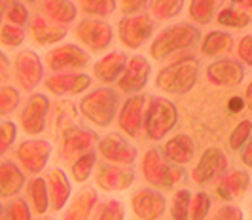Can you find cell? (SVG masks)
Segmentation results:
<instances>
[{
	"instance_id": "6da1fadb",
	"label": "cell",
	"mask_w": 252,
	"mask_h": 220,
	"mask_svg": "<svg viewBox=\"0 0 252 220\" xmlns=\"http://www.w3.org/2000/svg\"><path fill=\"white\" fill-rule=\"evenodd\" d=\"M199 78V61L195 55H184L163 66L156 76V88L167 95H186Z\"/></svg>"
},
{
	"instance_id": "7a4b0ae2",
	"label": "cell",
	"mask_w": 252,
	"mask_h": 220,
	"mask_svg": "<svg viewBox=\"0 0 252 220\" xmlns=\"http://www.w3.org/2000/svg\"><path fill=\"white\" fill-rule=\"evenodd\" d=\"M122 97L114 88H97L84 95L78 103L80 114L97 127H108L120 114Z\"/></svg>"
},
{
	"instance_id": "3957f363",
	"label": "cell",
	"mask_w": 252,
	"mask_h": 220,
	"mask_svg": "<svg viewBox=\"0 0 252 220\" xmlns=\"http://www.w3.org/2000/svg\"><path fill=\"white\" fill-rule=\"evenodd\" d=\"M142 179L154 188L159 190H171L182 181H186L184 165H177L169 161L159 148H148L142 156L140 163Z\"/></svg>"
},
{
	"instance_id": "277c9868",
	"label": "cell",
	"mask_w": 252,
	"mask_h": 220,
	"mask_svg": "<svg viewBox=\"0 0 252 220\" xmlns=\"http://www.w3.org/2000/svg\"><path fill=\"white\" fill-rule=\"evenodd\" d=\"M201 40V31L189 23H177L163 29L150 46V55L156 61H165L175 53L186 52Z\"/></svg>"
},
{
	"instance_id": "5b68a950",
	"label": "cell",
	"mask_w": 252,
	"mask_h": 220,
	"mask_svg": "<svg viewBox=\"0 0 252 220\" xmlns=\"http://www.w3.org/2000/svg\"><path fill=\"white\" fill-rule=\"evenodd\" d=\"M178 124V108L173 101L167 97L152 95L146 103L144 112V126L142 129L146 133V139L152 143H159L167 137V133L175 129Z\"/></svg>"
},
{
	"instance_id": "8992f818",
	"label": "cell",
	"mask_w": 252,
	"mask_h": 220,
	"mask_svg": "<svg viewBox=\"0 0 252 220\" xmlns=\"http://www.w3.org/2000/svg\"><path fill=\"white\" fill-rule=\"evenodd\" d=\"M227 167L229 159L226 152L218 146H209L203 150L195 167L191 169V181L197 186H209L213 182L216 184L227 173Z\"/></svg>"
},
{
	"instance_id": "52a82bcc",
	"label": "cell",
	"mask_w": 252,
	"mask_h": 220,
	"mask_svg": "<svg viewBox=\"0 0 252 220\" xmlns=\"http://www.w3.org/2000/svg\"><path fill=\"white\" fill-rule=\"evenodd\" d=\"M99 135L95 131L88 129V127H80L72 124L70 127L61 131L59 137V161H74L78 156H82L84 152H88L91 148H95V144L99 143Z\"/></svg>"
},
{
	"instance_id": "ba28073f",
	"label": "cell",
	"mask_w": 252,
	"mask_h": 220,
	"mask_svg": "<svg viewBox=\"0 0 252 220\" xmlns=\"http://www.w3.org/2000/svg\"><path fill=\"white\" fill-rule=\"evenodd\" d=\"M74 34L82 46H86L89 52H104L114 42V29L110 23L102 21L101 17H86L74 29Z\"/></svg>"
},
{
	"instance_id": "9c48e42d",
	"label": "cell",
	"mask_w": 252,
	"mask_h": 220,
	"mask_svg": "<svg viewBox=\"0 0 252 220\" xmlns=\"http://www.w3.org/2000/svg\"><path fill=\"white\" fill-rule=\"evenodd\" d=\"M156 31V23L148 13H135L126 15L118 23V34L120 42L129 50H139L152 38Z\"/></svg>"
},
{
	"instance_id": "30bf717a",
	"label": "cell",
	"mask_w": 252,
	"mask_h": 220,
	"mask_svg": "<svg viewBox=\"0 0 252 220\" xmlns=\"http://www.w3.org/2000/svg\"><path fill=\"white\" fill-rule=\"evenodd\" d=\"M51 110V101L44 93H32L27 99L25 106L19 114V124L27 135L36 137L46 131L48 126V114Z\"/></svg>"
},
{
	"instance_id": "8fae6325",
	"label": "cell",
	"mask_w": 252,
	"mask_h": 220,
	"mask_svg": "<svg viewBox=\"0 0 252 220\" xmlns=\"http://www.w3.org/2000/svg\"><path fill=\"white\" fill-rule=\"evenodd\" d=\"M51 150L46 139H27L15 148V159L29 175H40L50 161Z\"/></svg>"
},
{
	"instance_id": "7c38bea8",
	"label": "cell",
	"mask_w": 252,
	"mask_h": 220,
	"mask_svg": "<svg viewBox=\"0 0 252 220\" xmlns=\"http://www.w3.org/2000/svg\"><path fill=\"white\" fill-rule=\"evenodd\" d=\"M89 63V53L76 44H61L46 53V66L51 72H74Z\"/></svg>"
},
{
	"instance_id": "4fadbf2b",
	"label": "cell",
	"mask_w": 252,
	"mask_h": 220,
	"mask_svg": "<svg viewBox=\"0 0 252 220\" xmlns=\"http://www.w3.org/2000/svg\"><path fill=\"white\" fill-rule=\"evenodd\" d=\"M13 76L21 90L32 91L44 78V65L36 52L21 50L13 59Z\"/></svg>"
},
{
	"instance_id": "5bb4252c",
	"label": "cell",
	"mask_w": 252,
	"mask_h": 220,
	"mask_svg": "<svg viewBox=\"0 0 252 220\" xmlns=\"http://www.w3.org/2000/svg\"><path fill=\"white\" fill-rule=\"evenodd\" d=\"M131 211L139 220H159L167 211V199L159 188H139L131 195Z\"/></svg>"
},
{
	"instance_id": "9a60e30c",
	"label": "cell",
	"mask_w": 252,
	"mask_h": 220,
	"mask_svg": "<svg viewBox=\"0 0 252 220\" xmlns=\"http://www.w3.org/2000/svg\"><path fill=\"white\" fill-rule=\"evenodd\" d=\"M97 150L104 161L118 163V165H133L139 157V150L120 133H108L97 143Z\"/></svg>"
},
{
	"instance_id": "2e32d148",
	"label": "cell",
	"mask_w": 252,
	"mask_h": 220,
	"mask_svg": "<svg viewBox=\"0 0 252 220\" xmlns=\"http://www.w3.org/2000/svg\"><path fill=\"white\" fill-rule=\"evenodd\" d=\"M135 177H137L135 171L129 165H118V163L104 161L97 165L95 184L104 192H124L133 186Z\"/></svg>"
},
{
	"instance_id": "e0dca14e",
	"label": "cell",
	"mask_w": 252,
	"mask_h": 220,
	"mask_svg": "<svg viewBox=\"0 0 252 220\" xmlns=\"http://www.w3.org/2000/svg\"><path fill=\"white\" fill-rule=\"evenodd\" d=\"M205 76L216 88H235L245 78V63L241 59L222 57L207 66Z\"/></svg>"
},
{
	"instance_id": "ac0fdd59",
	"label": "cell",
	"mask_w": 252,
	"mask_h": 220,
	"mask_svg": "<svg viewBox=\"0 0 252 220\" xmlns=\"http://www.w3.org/2000/svg\"><path fill=\"white\" fill-rule=\"evenodd\" d=\"M146 103H148V99L137 93V95H129V99L120 108L118 127L122 129V133H126L129 139H137L140 135V129L144 126Z\"/></svg>"
},
{
	"instance_id": "d6986e66",
	"label": "cell",
	"mask_w": 252,
	"mask_h": 220,
	"mask_svg": "<svg viewBox=\"0 0 252 220\" xmlns=\"http://www.w3.org/2000/svg\"><path fill=\"white\" fill-rule=\"evenodd\" d=\"M46 91L57 97L80 95L91 88V76L86 72H55L53 76L46 78L44 82Z\"/></svg>"
},
{
	"instance_id": "ffe728a7",
	"label": "cell",
	"mask_w": 252,
	"mask_h": 220,
	"mask_svg": "<svg viewBox=\"0 0 252 220\" xmlns=\"http://www.w3.org/2000/svg\"><path fill=\"white\" fill-rule=\"evenodd\" d=\"M150 72L152 68L148 59L142 55H133V57H129L124 76L118 80V88L126 95H137L148 86Z\"/></svg>"
},
{
	"instance_id": "44dd1931",
	"label": "cell",
	"mask_w": 252,
	"mask_h": 220,
	"mask_svg": "<svg viewBox=\"0 0 252 220\" xmlns=\"http://www.w3.org/2000/svg\"><path fill=\"white\" fill-rule=\"evenodd\" d=\"M249 188H251V173L245 169H233V171H227L226 175L216 182L215 194L218 195V199L229 203V201L247 194Z\"/></svg>"
},
{
	"instance_id": "7402d4cb",
	"label": "cell",
	"mask_w": 252,
	"mask_h": 220,
	"mask_svg": "<svg viewBox=\"0 0 252 220\" xmlns=\"http://www.w3.org/2000/svg\"><path fill=\"white\" fill-rule=\"evenodd\" d=\"M68 34L66 25L55 23L48 19L46 15H34L31 19V36L36 42L38 46H51L61 42Z\"/></svg>"
},
{
	"instance_id": "603a6c76",
	"label": "cell",
	"mask_w": 252,
	"mask_h": 220,
	"mask_svg": "<svg viewBox=\"0 0 252 220\" xmlns=\"http://www.w3.org/2000/svg\"><path fill=\"white\" fill-rule=\"evenodd\" d=\"M127 63H129V59H127L126 53L110 52L93 65V74L99 82L108 86V84H114V82H118L120 78L124 76Z\"/></svg>"
},
{
	"instance_id": "cb8c5ba5",
	"label": "cell",
	"mask_w": 252,
	"mask_h": 220,
	"mask_svg": "<svg viewBox=\"0 0 252 220\" xmlns=\"http://www.w3.org/2000/svg\"><path fill=\"white\" fill-rule=\"evenodd\" d=\"M27 186L25 173L12 159H2L0 163V197H15Z\"/></svg>"
},
{
	"instance_id": "d4e9b609",
	"label": "cell",
	"mask_w": 252,
	"mask_h": 220,
	"mask_svg": "<svg viewBox=\"0 0 252 220\" xmlns=\"http://www.w3.org/2000/svg\"><path fill=\"white\" fill-rule=\"evenodd\" d=\"M161 152L169 161L177 165H186L195 156V143L186 133H177L167 139V143L161 146Z\"/></svg>"
},
{
	"instance_id": "484cf974",
	"label": "cell",
	"mask_w": 252,
	"mask_h": 220,
	"mask_svg": "<svg viewBox=\"0 0 252 220\" xmlns=\"http://www.w3.org/2000/svg\"><path fill=\"white\" fill-rule=\"evenodd\" d=\"M48 186H50V195H51V211L59 213L61 209L66 207L70 194H72V184L68 181L66 173L63 169H51L48 173Z\"/></svg>"
},
{
	"instance_id": "4316f807",
	"label": "cell",
	"mask_w": 252,
	"mask_h": 220,
	"mask_svg": "<svg viewBox=\"0 0 252 220\" xmlns=\"http://www.w3.org/2000/svg\"><path fill=\"white\" fill-rule=\"evenodd\" d=\"M97 201H99L97 192L93 188H84L82 192L76 194L70 205L64 209L63 220H89V217L95 211Z\"/></svg>"
},
{
	"instance_id": "83f0119b",
	"label": "cell",
	"mask_w": 252,
	"mask_h": 220,
	"mask_svg": "<svg viewBox=\"0 0 252 220\" xmlns=\"http://www.w3.org/2000/svg\"><path fill=\"white\" fill-rule=\"evenodd\" d=\"M27 199L31 203V207L34 211V215L44 217L51 209V195H50V186H48V179H42L34 175V179L27 182L25 186Z\"/></svg>"
},
{
	"instance_id": "f1b7e54d",
	"label": "cell",
	"mask_w": 252,
	"mask_h": 220,
	"mask_svg": "<svg viewBox=\"0 0 252 220\" xmlns=\"http://www.w3.org/2000/svg\"><path fill=\"white\" fill-rule=\"evenodd\" d=\"M76 13L78 8L72 0H46L42 4V15L61 25L72 23L76 19Z\"/></svg>"
},
{
	"instance_id": "f546056e",
	"label": "cell",
	"mask_w": 252,
	"mask_h": 220,
	"mask_svg": "<svg viewBox=\"0 0 252 220\" xmlns=\"http://www.w3.org/2000/svg\"><path fill=\"white\" fill-rule=\"evenodd\" d=\"M231 50H233V38L226 31H213L201 42V53L207 57L227 55Z\"/></svg>"
},
{
	"instance_id": "4dcf8cb0",
	"label": "cell",
	"mask_w": 252,
	"mask_h": 220,
	"mask_svg": "<svg viewBox=\"0 0 252 220\" xmlns=\"http://www.w3.org/2000/svg\"><path fill=\"white\" fill-rule=\"evenodd\" d=\"M99 165V150L91 148L82 156H78L74 161L70 163V179L76 184H84L91 177V173Z\"/></svg>"
},
{
	"instance_id": "1f68e13d",
	"label": "cell",
	"mask_w": 252,
	"mask_h": 220,
	"mask_svg": "<svg viewBox=\"0 0 252 220\" xmlns=\"http://www.w3.org/2000/svg\"><path fill=\"white\" fill-rule=\"evenodd\" d=\"M216 21H218V25L229 27V29H245L252 21V17L247 10H241L235 6H226L222 12H218Z\"/></svg>"
},
{
	"instance_id": "d6a6232c",
	"label": "cell",
	"mask_w": 252,
	"mask_h": 220,
	"mask_svg": "<svg viewBox=\"0 0 252 220\" xmlns=\"http://www.w3.org/2000/svg\"><path fill=\"white\" fill-rule=\"evenodd\" d=\"M218 0H189V17L197 25H209L213 21Z\"/></svg>"
},
{
	"instance_id": "836d02e7",
	"label": "cell",
	"mask_w": 252,
	"mask_h": 220,
	"mask_svg": "<svg viewBox=\"0 0 252 220\" xmlns=\"http://www.w3.org/2000/svg\"><path fill=\"white\" fill-rule=\"evenodd\" d=\"M191 197H193V194L189 192L188 188H182V190L175 192L173 199H171V209H169L171 220H189Z\"/></svg>"
},
{
	"instance_id": "e575fe53",
	"label": "cell",
	"mask_w": 252,
	"mask_h": 220,
	"mask_svg": "<svg viewBox=\"0 0 252 220\" xmlns=\"http://www.w3.org/2000/svg\"><path fill=\"white\" fill-rule=\"evenodd\" d=\"M184 4H186V0H154L152 2V13H154L156 19H161V21L175 19L182 13Z\"/></svg>"
},
{
	"instance_id": "d590c367",
	"label": "cell",
	"mask_w": 252,
	"mask_h": 220,
	"mask_svg": "<svg viewBox=\"0 0 252 220\" xmlns=\"http://www.w3.org/2000/svg\"><path fill=\"white\" fill-rule=\"evenodd\" d=\"M32 207L23 197H13L4 205V219L6 220H32Z\"/></svg>"
},
{
	"instance_id": "8d00e7d4",
	"label": "cell",
	"mask_w": 252,
	"mask_h": 220,
	"mask_svg": "<svg viewBox=\"0 0 252 220\" xmlns=\"http://www.w3.org/2000/svg\"><path fill=\"white\" fill-rule=\"evenodd\" d=\"M251 137H252V120L245 118L229 133V137H227V148L233 150V152H237L241 148H245V144L249 143Z\"/></svg>"
},
{
	"instance_id": "74e56055",
	"label": "cell",
	"mask_w": 252,
	"mask_h": 220,
	"mask_svg": "<svg viewBox=\"0 0 252 220\" xmlns=\"http://www.w3.org/2000/svg\"><path fill=\"white\" fill-rule=\"evenodd\" d=\"M118 8V0H80V10L91 17H108Z\"/></svg>"
},
{
	"instance_id": "f35d334b",
	"label": "cell",
	"mask_w": 252,
	"mask_h": 220,
	"mask_svg": "<svg viewBox=\"0 0 252 220\" xmlns=\"http://www.w3.org/2000/svg\"><path fill=\"white\" fill-rule=\"evenodd\" d=\"M25 42V31L23 27L12 25V23H4L0 31V44L6 50H15Z\"/></svg>"
},
{
	"instance_id": "ab89813d",
	"label": "cell",
	"mask_w": 252,
	"mask_h": 220,
	"mask_svg": "<svg viewBox=\"0 0 252 220\" xmlns=\"http://www.w3.org/2000/svg\"><path fill=\"white\" fill-rule=\"evenodd\" d=\"M213 209V199L207 192H197L191 197V207H189V220H205Z\"/></svg>"
},
{
	"instance_id": "60d3db41",
	"label": "cell",
	"mask_w": 252,
	"mask_h": 220,
	"mask_svg": "<svg viewBox=\"0 0 252 220\" xmlns=\"http://www.w3.org/2000/svg\"><path fill=\"white\" fill-rule=\"evenodd\" d=\"M19 103H21V95L15 88L12 86L0 88V116H8V114L15 112Z\"/></svg>"
},
{
	"instance_id": "b9f144b4",
	"label": "cell",
	"mask_w": 252,
	"mask_h": 220,
	"mask_svg": "<svg viewBox=\"0 0 252 220\" xmlns=\"http://www.w3.org/2000/svg\"><path fill=\"white\" fill-rule=\"evenodd\" d=\"M124 219H126L124 203L118 201V199H108V201L101 203V207L97 209L93 220H124Z\"/></svg>"
},
{
	"instance_id": "7bdbcfd3",
	"label": "cell",
	"mask_w": 252,
	"mask_h": 220,
	"mask_svg": "<svg viewBox=\"0 0 252 220\" xmlns=\"http://www.w3.org/2000/svg\"><path fill=\"white\" fill-rule=\"evenodd\" d=\"M4 17L12 23V25H19V27H25L29 23V10L25 8L23 2L19 0H10L6 12H4Z\"/></svg>"
},
{
	"instance_id": "ee69618b",
	"label": "cell",
	"mask_w": 252,
	"mask_h": 220,
	"mask_svg": "<svg viewBox=\"0 0 252 220\" xmlns=\"http://www.w3.org/2000/svg\"><path fill=\"white\" fill-rule=\"evenodd\" d=\"M15 137H17V126L10 120H4L0 124V154H6L12 148Z\"/></svg>"
},
{
	"instance_id": "f6af8a7d",
	"label": "cell",
	"mask_w": 252,
	"mask_h": 220,
	"mask_svg": "<svg viewBox=\"0 0 252 220\" xmlns=\"http://www.w3.org/2000/svg\"><path fill=\"white\" fill-rule=\"evenodd\" d=\"M57 118H55V126L57 127H61V131L66 129V127H70L74 122H72V118L76 114V108L72 106L70 101H59L57 103Z\"/></svg>"
},
{
	"instance_id": "bcb514c9",
	"label": "cell",
	"mask_w": 252,
	"mask_h": 220,
	"mask_svg": "<svg viewBox=\"0 0 252 220\" xmlns=\"http://www.w3.org/2000/svg\"><path fill=\"white\" fill-rule=\"evenodd\" d=\"M154 0H118V8L124 15H135L150 6Z\"/></svg>"
},
{
	"instance_id": "7dc6e473",
	"label": "cell",
	"mask_w": 252,
	"mask_h": 220,
	"mask_svg": "<svg viewBox=\"0 0 252 220\" xmlns=\"http://www.w3.org/2000/svg\"><path fill=\"white\" fill-rule=\"evenodd\" d=\"M243 209L237 207V205H231V203H226L216 211L213 215L211 220H243Z\"/></svg>"
},
{
	"instance_id": "c3c4849f",
	"label": "cell",
	"mask_w": 252,
	"mask_h": 220,
	"mask_svg": "<svg viewBox=\"0 0 252 220\" xmlns=\"http://www.w3.org/2000/svg\"><path fill=\"white\" fill-rule=\"evenodd\" d=\"M237 55L247 66H252V34H245L239 40L237 46Z\"/></svg>"
},
{
	"instance_id": "681fc988",
	"label": "cell",
	"mask_w": 252,
	"mask_h": 220,
	"mask_svg": "<svg viewBox=\"0 0 252 220\" xmlns=\"http://www.w3.org/2000/svg\"><path fill=\"white\" fill-rule=\"evenodd\" d=\"M241 161H243V165L252 169V137L249 139V143L245 144V148L241 152Z\"/></svg>"
},
{
	"instance_id": "f907efd6",
	"label": "cell",
	"mask_w": 252,
	"mask_h": 220,
	"mask_svg": "<svg viewBox=\"0 0 252 220\" xmlns=\"http://www.w3.org/2000/svg\"><path fill=\"white\" fill-rule=\"evenodd\" d=\"M0 65H2V68H0V78L2 80H6L8 78V55L6 53H0Z\"/></svg>"
},
{
	"instance_id": "816d5d0a",
	"label": "cell",
	"mask_w": 252,
	"mask_h": 220,
	"mask_svg": "<svg viewBox=\"0 0 252 220\" xmlns=\"http://www.w3.org/2000/svg\"><path fill=\"white\" fill-rule=\"evenodd\" d=\"M231 6L249 12V10H252V0H231Z\"/></svg>"
},
{
	"instance_id": "f5cc1de1",
	"label": "cell",
	"mask_w": 252,
	"mask_h": 220,
	"mask_svg": "<svg viewBox=\"0 0 252 220\" xmlns=\"http://www.w3.org/2000/svg\"><path fill=\"white\" fill-rule=\"evenodd\" d=\"M245 104H247V108L252 112V80L249 82V86L245 90Z\"/></svg>"
},
{
	"instance_id": "db71d44e",
	"label": "cell",
	"mask_w": 252,
	"mask_h": 220,
	"mask_svg": "<svg viewBox=\"0 0 252 220\" xmlns=\"http://www.w3.org/2000/svg\"><path fill=\"white\" fill-rule=\"evenodd\" d=\"M40 220H55V219H51V217H46V219H40Z\"/></svg>"
},
{
	"instance_id": "11a10c76",
	"label": "cell",
	"mask_w": 252,
	"mask_h": 220,
	"mask_svg": "<svg viewBox=\"0 0 252 220\" xmlns=\"http://www.w3.org/2000/svg\"><path fill=\"white\" fill-rule=\"evenodd\" d=\"M25 2H31V4H32V2H36V0H25Z\"/></svg>"
},
{
	"instance_id": "9f6ffc18",
	"label": "cell",
	"mask_w": 252,
	"mask_h": 220,
	"mask_svg": "<svg viewBox=\"0 0 252 220\" xmlns=\"http://www.w3.org/2000/svg\"><path fill=\"white\" fill-rule=\"evenodd\" d=\"M0 220H6V219H4V217H2V219H0Z\"/></svg>"
},
{
	"instance_id": "6f0895ef",
	"label": "cell",
	"mask_w": 252,
	"mask_h": 220,
	"mask_svg": "<svg viewBox=\"0 0 252 220\" xmlns=\"http://www.w3.org/2000/svg\"><path fill=\"white\" fill-rule=\"evenodd\" d=\"M251 220H252V217H251Z\"/></svg>"
}]
</instances>
